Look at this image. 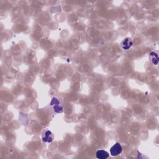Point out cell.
Instances as JSON below:
<instances>
[{
	"mask_svg": "<svg viewBox=\"0 0 159 159\" xmlns=\"http://www.w3.org/2000/svg\"><path fill=\"white\" fill-rule=\"evenodd\" d=\"M50 105L52 106L53 111L55 113H62L63 111V108L62 104L60 103L58 99L55 97L52 98L50 103Z\"/></svg>",
	"mask_w": 159,
	"mask_h": 159,
	"instance_id": "6da1fadb",
	"label": "cell"
},
{
	"mask_svg": "<svg viewBox=\"0 0 159 159\" xmlns=\"http://www.w3.org/2000/svg\"><path fill=\"white\" fill-rule=\"evenodd\" d=\"M122 152V147L119 142H116L112 147L110 148V154L113 156L116 157L119 155Z\"/></svg>",
	"mask_w": 159,
	"mask_h": 159,
	"instance_id": "7a4b0ae2",
	"label": "cell"
},
{
	"mask_svg": "<svg viewBox=\"0 0 159 159\" xmlns=\"http://www.w3.org/2000/svg\"><path fill=\"white\" fill-rule=\"evenodd\" d=\"M54 134L49 130L45 131L42 135V139L45 143H51L54 140Z\"/></svg>",
	"mask_w": 159,
	"mask_h": 159,
	"instance_id": "3957f363",
	"label": "cell"
},
{
	"mask_svg": "<svg viewBox=\"0 0 159 159\" xmlns=\"http://www.w3.org/2000/svg\"><path fill=\"white\" fill-rule=\"evenodd\" d=\"M133 45L132 40L129 37L125 38L121 42V47L124 50H129Z\"/></svg>",
	"mask_w": 159,
	"mask_h": 159,
	"instance_id": "277c9868",
	"label": "cell"
},
{
	"mask_svg": "<svg viewBox=\"0 0 159 159\" xmlns=\"http://www.w3.org/2000/svg\"><path fill=\"white\" fill-rule=\"evenodd\" d=\"M96 156L98 159H106L110 157V153L105 150H99L97 152Z\"/></svg>",
	"mask_w": 159,
	"mask_h": 159,
	"instance_id": "5b68a950",
	"label": "cell"
},
{
	"mask_svg": "<svg viewBox=\"0 0 159 159\" xmlns=\"http://www.w3.org/2000/svg\"><path fill=\"white\" fill-rule=\"evenodd\" d=\"M149 58L151 61V62L155 65H157L158 63V54L153 51H152L149 54Z\"/></svg>",
	"mask_w": 159,
	"mask_h": 159,
	"instance_id": "8992f818",
	"label": "cell"
}]
</instances>
